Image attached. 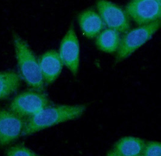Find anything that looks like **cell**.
I'll use <instances>...</instances> for the list:
<instances>
[{"label":"cell","instance_id":"obj_3","mask_svg":"<svg viewBox=\"0 0 161 156\" xmlns=\"http://www.w3.org/2000/svg\"><path fill=\"white\" fill-rule=\"evenodd\" d=\"M160 27L161 20H158L148 24L138 25V27L127 31L121 38L115 62L119 63L128 58L132 53L150 40Z\"/></svg>","mask_w":161,"mask_h":156},{"label":"cell","instance_id":"obj_2","mask_svg":"<svg viewBox=\"0 0 161 156\" xmlns=\"http://www.w3.org/2000/svg\"><path fill=\"white\" fill-rule=\"evenodd\" d=\"M13 40L21 78L31 88L44 91L45 83L35 55L18 34H13Z\"/></svg>","mask_w":161,"mask_h":156},{"label":"cell","instance_id":"obj_13","mask_svg":"<svg viewBox=\"0 0 161 156\" xmlns=\"http://www.w3.org/2000/svg\"><path fill=\"white\" fill-rule=\"evenodd\" d=\"M21 78L14 71L0 72V100L7 98L20 87Z\"/></svg>","mask_w":161,"mask_h":156},{"label":"cell","instance_id":"obj_9","mask_svg":"<svg viewBox=\"0 0 161 156\" xmlns=\"http://www.w3.org/2000/svg\"><path fill=\"white\" fill-rule=\"evenodd\" d=\"M45 85L54 82L61 73L64 64L59 53L54 50L45 52L38 60Z\"/></svg>","mask_w":161,"mask_h":156},{"label":"cell","instance_id":"obj_5","mask_svg":"<svg viewBox=\"0 0 161 156\" xmlns=\"http://www.w3.org/2000/svg\"><path fill=\"white\" fill-rule=\"evenodd\" d=\"M98 13L108 28L125 34L130 29V18L125 11L108 0H97Z\"/></svg>","mask_w":161,"mask_h":156},{"label":"cell","instance_id":"obj_4","mask_svg":"<svg viewBox=\"0 0 161 156\" xmlns=\"http://www.w3.org/2000/svg\"><path fill=\"white\" fill-rule=\"evenodd\" d=\"M50 104L51 101L44 91L30 88L15 97L8 109L27 120Z\"/></svg>","mask_w":161,"mask_h":156},{"label":"cell","instance_id":"obj_12","mask_svg":"<svg viewBox=\"0 0 161 156\" xmlns=\"http://www.w3.org/2000/svg\"><path fill=\"white\" fill-rule=\"evenodd\" d=\"M120 33L116 30L107 28L96 37L95 43L98 49L106 53L117 51L121 41Z\"/></svg>","mask_w":161,"mask_h":156},{"label":"cell","instance_id":"obj_11","mask_svg":"<svg viewBox=\"0 0 161 156\" xmlns=\"http://www.w3.org/2000/svg\"><path fill=\"white\" fill-rule=\"evenodd\" d=\"M78 21L83 34L88 38L97 37L105 28L100 16L92 9H88L80 13Z\"/></svg>","mask_w":161,"mask_h":156},{"label":"cell","instance_id":"obj_7","mask_svg":"<svg viewBox=\"0 0 161 156\" xmlns=\"http://www.w3.org/2000/svg\"><path fill=\"white\" fill-rule=\"evenodd\" d=\"M25 122L10 110L0 109V146L8 145L20 137Z\"/></svg>","mask_w":161,"mask_h":156},{"label":"cell","instance_id":"obj_6","mask_svg":"<svg viewBox=\"0 0 161 156\" xmlns=\"http://www.w3.org/2000/svg\"><path fill=\"white\" fill-rule=\"evenodd\" d=\"M125 11L138 25L148 24L160 20L161 3L157 0H131Z\"/></svg>","mask_w":161,"mask_h":156},{"label":"cell","instance_id":"obj_10","mask_svg":"<svg viewBox=\"0 0 161 156\" xmlns=\"http://www.w3.org/2000/svg\"><path fill=\"white\" fill-rule=\"evenodd\" d=\"M146 141L139 138L125 136L118 141L108 152L109 156H141Z\"/></svg>","mask_w":161,"mask_h":156},{"label":"cell","instance_id":"obj_15","mask_svg":"<svg viewBox=\"0 0 161 156\" xmlns=\"http://www.w3.org/2000/svg\"><path fill=\"white\" fill-rule=\"evenodd\" d=\"M161 155V142H146L141 156H160Z\"/></svg>","mask_w":161,"mask_h":156},{"label":"cell","instance_id":"obj_8","mask_svg":"<svg viewBox=\"0 0 161 156\" xmlns=\"http://www.w3.org/2000/svg\"><path fill=\"white\" fill-rule=\"evenodd\" d=\"M58 53L64 66L76 76L79 67L80 46L73 26L69 27L63 38Z\"/></svg>","mask_w":161,"mask_h":156},{"label":"cell","instance_id":"obj_14","mask_svg":"<svg viewBox=\"0 0 161 156\" xmlns=\"http://www.w3.org/2000/svg\"><path fill=\"white\" fill-rule=\"evenodd\" d=\"M6 155L8 156H38V154L36 153L22 144L16 145L15 146L9 148L6 152Z\"/></svg>","mask_w":161,"mask_h":156},{"label":"cell","instance_id":"obj_1","mask_svg":"<svg viewBox=\"0 0 161 156\" xmlns=\"http://www.w3.org/2000/svg\"><path fill=\"white\" fill-rule=\"evenodd\" d=\"M86 109V106L83 104H50L26 120L22 135H31L62 123L77 119Z\"/></svg>","mask_w":161,"mask_h":156},{"label":"cell","instance_id":"obj_16","mask_svg":"<svg viewBox=\"0 0 161 156\" xmlns=\"http://www.w3.org/2000/svg\"><path fill=\"white\" fill-rule=\"evenodd\" d=\"M157 1H159V3H161V0H157Z\"/></svg>","mask_w":161,"mask_h":156}]
</instances>
